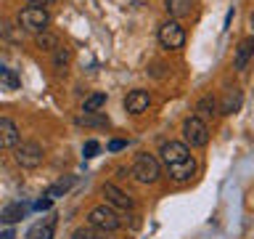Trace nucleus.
<instances>
[{
  "label": "nucleus",
  "mask_w": 254,
  "mask_h": 239,
  "mask_svg": "<svg viewBox=\"0 0 254 239\" xmlns=\"http://www.w3.org/2000/svg\"><path fill=\"white\" fill-rule=\"evenodd\" d=\"M87 223H90L93 229H98V231H117L119 226H122V218L117 215L114 207L98 205V207L90 210V215H87Z\"/></svg>",
  "instance_id": "5"
},
{
  "label": "nucleus",
  "mask_w": 254,
  "mask_h": 239,
  "mask_svg": "<svg viewBox=\"0 0 254 239\" xmlns=\"http://www.w3.org/2000/svg\"><path fill=\"white\" fill-rule=\"evenodd\" d=\"M66 64H69V51H66V48H56V51H53V67L56 69H66Z\"/></svg>",
  "instance_id": "21"
},
{
  "label": "nucleus",
  "mask_w": 254,
  "mask_h": 239,
  "mask_svg": "<svg viewBox=\"0 0 254 239\" xmlns=\"http://www.w3.org/2000/svg\"><path fill=\"white\" fill-rule=\"evenodd\" d=\"M238 109H241V91H238V88H233V91L225 93L220 112H222V115H233V112H238Z\"/></svg>",
  "instance_id": "16"
},
{
  "label": "nucleus",
  "mask_w": 254,
  "mask_h": 239,
  "mask_svg": "<svg viewBox=\"0 0 254 239\" xmlns=\"http://www.w3.org/2000/svg\"><path fill=\"white\" fill-rule=\"evenodd\" d=\"M98 151H101V143L98 141H85V146H82V154L87 157V159H90V157H95V154H98Z\"/></svg>",
  "instance_id": "24"
},
{
  "label": "nucleus",
  "mask_w": 254,
  "mask_h": 239,
  "mask_svg": "<svg viewBox=\"0 0 254 239\" xmlns=\"http://www.w3.org/2000/svg\"><path fill=\"white\" fill-rule=\"evenodd\" d=\"M71 183H74V178H69V181H61V183H53V186L51 189H48V197H59V194H64V191H66L69 186H71Z\"/></svg>",
  "instance_id": "23"
},
{
  "label": "nucleus",
  "mask_w": 254,
  "mask_h": 239,
  "mask_svg": "<svg viewBox=\"0 0 254 239\" xmlns=\"http://www.w3.org/2000/svg\"><path fill=\"white\" fill-rule=\"evenodd\" d=\"M53 229H56V218H48L45 223L40 221L27 231V239H53Z\"/></svg>",
  "instance_id": "13"
},
{
  "label": "nucleus",
  "mask_w": 254,
  "mask_h": 239,
  "mask_svg": "<svg viewBox=\"0 0 254 239\" xmlns=\"http://www.w3.org/2000/svg\"><path fill=\"white\" fill-rule=\"evenodd\" d=\"M0 239H16V234H13L11 229H8V231H3V234H0Z\"/></svg>",
  "instance_id": "28"
},
{
  "label": "nucleus",
  "mask_w": 254,
  "mask_h": 239,
  "mask_svg": "<svg viewBox=\"0 0 254 239\" xmlns=\"http://www.w3.org/2000/svg\"><path fill=\"white\" fill-rule=\"evenodd\" d=\"M252 27H254V16H252Z\"/></svg>",
  "instance_id": "29"
},
{
  "label": "nucleus",
  "mask_w": 254,
  "mask_h": 239,
  "mask_svg": "<svg viewBox=\"0 0 254 239\" xmlns=\"http://www.w3.org/2000/svg\"><path fill=\"white\" fill-rule=\"evenodd\" d=\"M101 194L106 197V205H111V207H119V210H130L132 207V199L127 197L119 186H114V183H103Z\"/></svg>",
  "instance_id": "8"
},
{
  "label": "nucleus",
  "mask_w": 254,
  "mask_h": 239,
  "mask_svg": "<svg viewBox=\"0 0 254 239\" xmlns=\"http://www.w3.org/2000/svg\"><path fill=\"white\" fill-rule=\"evenodd\" d=\"M164 8H167V13H170L172 19L178 21V19H183V16L190 13L193 0H164Z\"/></svg>",
  "instance_id": "12"
},
{
  "label": "nucleus",
  "mask_w": 254,
  "mask_h": 239,
  "mask_svg": "<svg viewBox=\"0 0 254 239\" xmlns=\"http://www.w3.org/2000/svg\"><path fill=\"white\" fill-rule=\"evenodd\" d=\"M103 104H106V93H93V96H87V99H85V104H82V112H85V115L101 112V109H103Z\"/></svg>",
  "instance_id": "17"
},
{
  "label": "nucleus",
  "mask_w": 254,
  "mask_h": 239,
  "mask_svg": "<svg viewBox=\"0 0 254 239\" xmlns=\"http://www.w3.org/2000/svg\"><path fill=\"white\" fill-rule=\"evenodd\" d=\"M77 122L79 125H87V127H109V117L101 115V112H93V115H82Z\"/></svg>",
  "instance_id": "18"
},
{
  "label": "nucleus",
  "mask_w": 254,
  "mask_h": 239,
  "mask_svg": "<svg viewBox=\"0 0 254 239\" xmlns=\"http://www.w3.org/2000/svg\"><path fill=\"white\" fill-rule=\"evenodd\" d=\"M214 115H217V101L212 99V96H204V99H198V104H196V117L198 120H212Z\"/></svg>",
  "instance_id": "15"
},
{
  "label": "nucleus",
  "mask_w": 254,
  "mask_h": 239,
  "mask_svg": "<svg viewBox=\"0 0 254 239\" xmlns=\"http://www.w3.org/2000/svg\"><path fill=\"white\" fill-rule=\"evenodd\" d=\"M125 146H127L125 141H111V143H109V149H111V151H119V149H125Z\"/></svg>",
  "instance_id": "26"
},
{
  "label": "nucleus",
  "mask_w": 254,
  "mask_h": 239,
  "mask_svg": "<svg viewBox=\"0 0 254 239\" xmlns=\"http://www.w3.org/2000/svg\"><path fill=\"white\" fill-rule=\"evenodd\" d=\"M35 45L40 48V51H56V48H59V37L51 35V32H40V35L35 37Z\"/></svg>",
  "instance_id": "19"
},
{
  "label": "nucleus",
  "mask_w": 254,
  "mask_h": 239,
  "mask_svg": "<svg viewBox=\"0 0 254 239\" xmlns=\"http://www.w3.org/2000/svg\"><path fill=\"white\" fill-rule=\"evenodd\" d=\"M43 159H45V151L37 141H21L19 146H16V162H19L21 167H27V170L40 167Z\"/></svg>",
  "instance_id": "6"
},
{
  "label": "nucleus",
  "mask_w": 254,
  "mask_h": 239,
  "mask_svg": "<svg viewBox=\"0 0 254 239\" xmlns=\"http://www.w3.org/2000/svg\"><path fill=\"white\" fill-rule=\"evenodd\" d=\"M183 143L186 146H196V149H201L209 143V127H206L204 120H198L196 115L193 117H188L186 122H183Z\"/></svg>",
  "instance_id": "3"
},
{
  "label": "nucleus",
  "mask_w": 254,
  "mask_h": 239,
  "mask_svg": "<svg viewBox=\"0 0 254 239\" xmlns=\"http://www.w3.org/2000/svg\"><path fill=\"white\" fill-rule=\"evenodd\" d=\"M130 173H132V178L140 181V183H154L159 178V173H162V167H159V159L154 154H146V151H143V154L135 157Z\"/></svg>",
  "instance_id": "2"
},
{
  "label": "nucleus",
  "mask_w": 254,
  "mask_h": 239,
  "mask_svg": "<svg viewBox=\"0 0 254 239\" xmlns=\"http://www.w3.org/2000/svg\"><path fill=\"white\" fill-rule=\"evenodd\" d=\"M0 35L5 40H11V43H19L21 40V27H13V24L8 21H0Z\"/></svg>",
  "instance_id": "20"
},
{
  "label": "nucleus",
  "mask_w": 254,
  "mask_h": 239,
  "mask_svg": "<svg viewBox=\"0 0 254 239\" xmlns=\"http://www.w3.org/2000/svg\"><path fill=\"white\" fill-rule=\"evenodd\" d=\"M252 56H254V37H244L241 43H238L236 48V56H233V69H246V64L252 61Z\"/></svg>",
  "instance_id": "11"
},
{
  "label": "nucleus",
  "mask_w": 254,
  "mask_h": 239,
  "mask_svg": "<svg viewBox=\"0 0 254 239\" xmlns=\"http://www.w3.org/2000/svg\"><path fill=\"white\" fill-rule=\"evenodd\" d=\"M71 239H103V237H101V231L93 229V226H79Z\"/></svg>",
  "instance_id": "22"
},
{
  "label": "nucleus",
  "mask_w": 254,
  "mask_h": 239,
  "mask_svg": "<svg viewBox=\"0 0 254 239\" xmlns=\"http://www.w3.org/2000/svg\"><path fill=\"white\" fill-rule=\"evenodd\" d=\"M51 205H53L51 197H48V199H37V202H35V210H48Z\"/></svg>",
  "instance_id": "25"
},
{
  "label": "nucleus",
  "mask_w": 254,
  "mask_h": 239,
  "mask_svg": "<svg viewBox=\"0 0 254 239\" xmlns=\"http://www.w3.org/2000/svg\"><path fill=\"white\" fill-rule=\"evenodd\" d=\"M29 207L24 205V202H13V205H5L3 207V213H0V221L3 223H16V221H21L24 215H27Z\"/></svg>",
  "instance_id": "14"
},
{
  "label": "nucleus",
  "mask_w": 254,
  "mask_h": 239,
  "mask_svg": "<svg viewBox=\"0 0 254 239\" xmlns=\"http://www.w3.org/2000/svg\"><path fill=\"white\" fill-rule=\"evenodd\" d=\"M159 154H162V162L167 165V173L172 181H190L196 175V162L190 157V149L183 141L164 143Z\"/></svg>",
  "instance_id": "1"
},
{
  "label": "nucleus",
  "mask_w": 254,
  "mask_h": 239,
  "mask_svg": "<svg viewBox=\"0 0 254 239\" xmlns=\"http://www.w3.org/2000/svg\"><path fill=\"white\" fill-rule=\"evenodd\" d=\"M48 24H51V16H48L45 8H37V5H27L24 11L19 13V27L27 29V32H48Z\"/></svg>",
  "instance_id": "4"
},
{
  "label": "nucleus",
  "mask_w": 254,
  "mask_h": 239,
  "mask_svg": "<svg viewBox=\"0 0 254 239\" xmlns=\"http://www.w3.org/2000/svg\"><path fill=\"white\" fill-rule=\"evenodd\" d=\"M53 0H29V5H37V8H43V5H51Z\"/></svg>",
  "instance_id": "27"
},
{
  "label": "nucleus",
  "mask_w": 254,
  "mask_h": 239,
  "mask_svg": "<svg viewBox=\"0 0 254 239\" xmlns=\"http://www.w3.org/2000/svg\"><path fill=\"white\" fill-rule=\"evenodd\" d=\"M19 146V127L13 120L0 117V149H16Z\"/></svg>",
  "instance_id": "9"
},
{
  "label": "nucleus",
  "mask_w": 254,
  "mask_h": 239,
  "mask_svg": "<svg viewBox=\"0 0 254 239\" xmlns=\"http://www.w3.org/2000/svg\"><path fill=\"white\" fill-rule=\"evenodd\" d=\"M159 43H162V48H167V51H178V48L186 45V29H183L175 19L164 21L162 27H159Z\"/></svg>",
  "instance_id": "7"
},
{
  "label": "nucleus",
  "mask_w": 254,
  "mask_h": 239,
  "mask_svg": "<svg viewBox=\"0 0 254 239\" xmlns=\"http://www.w3.org/2000/svg\"><path fill=\"white\" fill-rule=\"evenodd\" d=\"M148 104H151L148 91H130L125 99V109L130 112V115H143V112L148 109Z\"/></svg>",
  "instance_id": "10"
}]
</instances>
